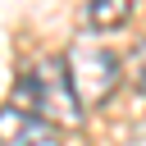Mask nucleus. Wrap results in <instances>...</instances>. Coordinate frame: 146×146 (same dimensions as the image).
<instances>
[{"label": "nucleus", "instance_id": "nucleus-4", "mask_svg": "<svg viewBox=\"0 0 146 146\" xmlns=\"http://www.w3.org/2000/svg\"><path fill=\"white\" fill-rule=\"evenodd\" d=\"M132 18V0H87V27L114 32Z\"/></svg>", "mask_w": 146, "mask_h": 146}, {"label": "nucleus", "instance_id": "nucleus-1", "mask_svg": "<svg viewBox=\"0 0 146 146\" xmlns=\"http://www.w3.org/2000/svg\"><path fill=\"white\" fill-rule=\"evenodd\" d=\"M9 105L23 110V114H32V119H41L46 128H78V123H82V105H78V96H73V87H68V68H64V59H55V55L36 59V64L14 82Z\"/></svg>", "mask_w": 146, "mask_h": 146}, {"label": "nucleus", "instance_id": "nucleus-3", "mask_svg": "<svg viewBox=\"0 0 146 146\" xmlns=\"http://www.w3.org/2000/svg\"><path fill=\"white\" fill-rule=\"evenodd\" d=\"M41 132H46L41 119H32L14 105H0V146H36Z\"/></svg>", "mask_w": 146, "mask_h": 146}, {"label": "nucleus", "instance_id": "nucleus-2", "mask_svg": "<svg viewBox=\"0 0 146 146\" xmlns=\"http://www.w3.org/2000/svg\"><path fill=\"white\" fill-rule=\"evenodd\" d=\"M64 68H68V87H73L82 110L105 105L114 96V87L123 82V59L105 46H73L64 55Z\"/></svg>", "mask_w": 146, "mask_h": 146}]
</instances>
